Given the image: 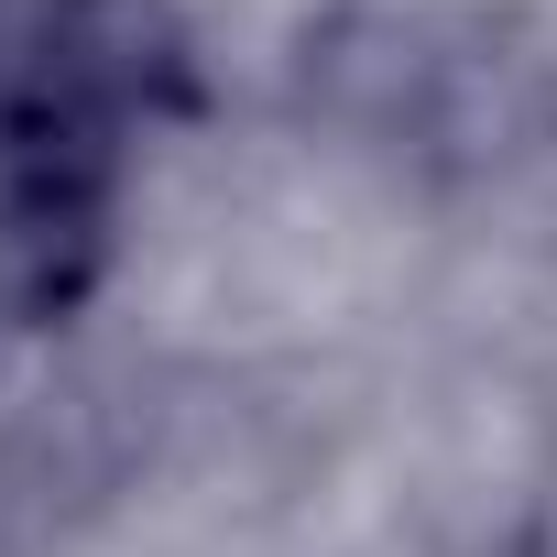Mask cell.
Here are the masks:
<instances>
[{
	"label": "cell",
	"instance_id": "1",
	"mask_svg": "<svg viewBox=\"0 0 557 557\" xmlns=\"http://www.w3.org/2000/svg\"><path fill=\"white\" fill-rule=\"evenodd\" d=\"M110 197H121V143L55 121L0 77V329H45L99 285Z\"/></svg>",
	"mask_w": 557,
	"mask_h": 557
},
{
	"label": "cell",
	"instance_id": "2",
	"mask_svg": "<svg viewBox=\"0 0 557 557\" xmlns=\"http://www.w3.org/2000/svg\"><path fill=\"white\" fill-rule=\"evenodd\" d=\"M0 77L99 143H132L197 110V45L175 23V0H12L0 12Z\"/></svg>",
	"mask_w": 557,
	"mask_h": 557
}]
</instances>
